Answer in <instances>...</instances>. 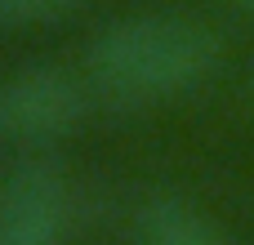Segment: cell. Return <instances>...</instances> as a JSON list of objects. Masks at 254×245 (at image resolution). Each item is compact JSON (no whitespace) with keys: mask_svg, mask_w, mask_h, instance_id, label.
I'll return each instance as SVG.
<instances>
[{"mask_svg":"<svg viewBox=\"0 0 254 245\" xmlns=\"http://www.w3.org/2000/svg\"><path fill=\"white\" fill-rule=\"evenodd\" d=\"M85 116V89L71 71L27 67L0 85V134L13 143H49L76 129Z\"/></svg>","mask_w":254,"mask_h":245,"instance_id":"7a4b0ae2","label":"cell"},{"mask_svg":"<svg viewBox=\"0 0 254 245\" xmlns=\"http://www.w3.org/2000/svg\"><path fill=\"white\" fill-rule=\"evenodd\" d=\"M76 9V0H0V22L4 27H36V22H58Z\"/></svg>","mask_w":254,"mask_h":245,"instance_id":"5b68a950","label":"cell"},{"mask_svg":"<svg viewBox=\"0 0 254 245\" xmlns=\"http://www.w3.org/2000/svg\"><path fill=\"white\" fill-rule=\"evenodd\" d=\"M71 228L67 179L49 165L0 174V245H63Z\"/></svg>","mask_w":254,"mask_h":245,"instance_id":"3957f363","label":"cell"},{"mask_svg":"<svg viewBox=\"0 0 254 245\" xmlns=\"http://www.w3.org/2000/svg\"><path fill=\"white\" fill-rule=\"evenodd\" d=\"M134 245H232L205 214L179 205V201H156L138 214Z\"/></svg>","mask_w":254,"mask_h":245,"instance_id":"277c9868","label":"cell"},{"mask_svg":"<svg viewBox=\"0 0 254 245\" xmlns=\"http://www.w3.org/2000/svg\"><path fill=\"white\" fill-rule=\"evenodd\" d=\"M219 58L223 45L210 27L174 13H134L94 36L85 71L107 103L143 107L205 85Z\"/></svg>","mask_w":254,"mask_h":245,"instance_id":"6da1fadb","label":"cell"}]
</instances>
